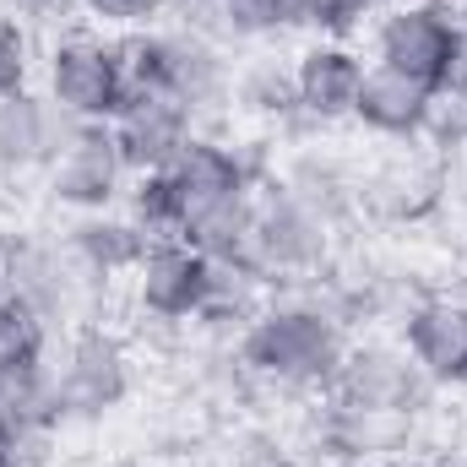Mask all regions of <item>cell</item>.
I'll return each mask as SVG.
<instances>
[{"label": "cell", "instance_id": "cell-21", "mask_svg": "<svg viewBox=\"0 0 467 467\" xmlns=\"http://www.w3.org/2000/svg\"><path fill=\"white\" fill-rule=\"evenodd\" d=\"M125 218L147 239H180V218H185V202H180V185L169 169H152V174H130L125 185Z\"/></svg>", "mask_w": 467, "mask_h": 467}, {"label": "cell", "instance_id": "cell-7", "mask_svg": "<svg viewBox=\"0 0 467 467\" xmlns=\"http://www.w3.org/2000/svg\"><path fill=\"white\" fill-rule=\"evenodd\" d=\"M130 185V163L109 125H77L49 163V191L71 213H109Z\"/></svg>", "mask_w": 467, "mask_h": 467}, {"label": "cell", "instance_id": "cell-25", "mask_svg": "<svg viewBox=\"0 0 467 467\" xmlns=\"http://www.w3.org/2000/svg\"><path fill=\"white\" fill-rule=\"evenodd\" d=\"M27 82H33V38L22 22L0 16V99L27 93Z\"/></svg>", "mask_w": 467, "mask_h": 467}, {"label": "cell", "instance_id": "cell-20", "mask_svg": "<svg viewBox=\"0 0 467 467\" xmlns=\"http://www.w3.org/2000/svg\"><path fill=\"white\" fill-rule=\"evenodd\" d=\"M397 435H402L397 413H364V408H343V402H327V413H321V451L332 462H369L386 446H397Z\"/></svg>", "mask_w": 467, "mask_h": 467}, {"label": "cell", "instance_id": "cell-19", "mask_svg": "<svg viewBox=\"0 0 467 467\" xmlns=\"http://www.w3.org/2000/svg\"><path fill=\"white\" fill-rule=\"evenodd\" d=\"M174 185H180V202H202V196H223V191H250V163L244 152H234L213 136H196L174 163H169Z\"/></svg>", "mask_w": 467, "mask_h": 467}, {"label": "cell", "instance_id": "cell-18", "mask_svg": "<svg viewBox=\"0 0 467 467\" xmlns=\"http://www.w3.org/2000/svg\"><path fill=\"white\" fill-rule=\"evenodd\" d=\"M180 27L213 38V44H255L283 33L277 0H180Z\"/></svg>", "mask_w": 467, "mask_h": 467}, {"label": "cell", "instance_id": "cell-1", "mask_svg": "<svg viewBox=\"0 0 467 467\" xmlns=\"http://www.w3.org/2000/svg\"><path fill=\"white\" fill-rule=\"evenodd\" d=\"M239 364L261 380V386H283V391H327L343 353H348V327L332 305L316 299H277L261 305L244 327H239Z\"/></svg>", "mask_w": 467, "mask_h": 467}, {"label": "cell", "instance_id": "cell-11", "mask_svg": "<svg viewBox=\"0 0 467 467\" xmlns=\"http://www.w3.org/2000/svg\"><path fill=\"white\" fill-rule=\"evenodd\" d=\"M109 130H115L130 174H152V169H169L196 141V115L185 104H174L169 93L130 88L125 104H119V115L109 119Z\"/></svg>", "mask_w": 467, "mask_h": 467}, {"label": "cell", "instance_id": "cell-3", "mask_svg": "<svg viewBox=\"0 0 467 467\" xmlns=\"http://www.w3.org/2000/svg\"><path fill=\"white\" fill-rule=\"evenodd\" d=\"M375 66L413 77L419 88H446L467 66L462 22L441 0H397L375 16Z\"/></svg>", "mask_w": 467, "mask_h": 467}, {"label": "cell", "instance_id": "cell-8", "mask_svg": "<svg viewBox=\"0 0 467 467\" xmlns=\"http://www.w3.org/2000/svg\"><path fill=\"white\" fill-rule=\"evenodd\" d=\"M424 386H430V380L413 369L408 353L386 348V343H348L343 364H337V375H332V386H327V397L343 402V408L397 413V419H408L413 402L424 397Z\"/></svg>", "mask_w": 467, "mask_h": 467}, {"label": "cell", "instance_id": "cell-33", "mask_svg": "<svg viewBox=\"0 0 467 467\" xmlns=\"http://www.w3.org/2000/svg\"><path fill=\"white\" fill-rule=\"evenodd\" d=\"M462 310H467V305H462Z\"/></svg>", "mask_w": 467, "mask_h": 467}, {"label": "cell", "instance_id": "cell-26", "mask_svg": "<svg viewBox=\"0 0 467 467\" xmlns=\"http://www.w3.org/2000/svg\"><path fill=\"white\" fill-rule=\"evenodd\" d=\"M229 467H299V462H294V451H288L277 435L250 430V435H239V441H234Z\"/></svg>", "mask_w": 467, "mask_h": 467}, {"label": "cell", "instance_id": "cell-12", "mask_svg": "<svg viewBox=\"0 0 467 467\" xmlns=\"http://www.w3.org/2000/svg\"><path fill=\"white\" fill-rule=\"evenodd\" d=\"M402 353L430 386L467 380V310L451 299H419L402 310Z\"/></svg>", "mask_w": 467, "mask_h": 467}, {"label": "cell", "instance_id": "cell-27", "mask_svg": "<svg viewBox=\"0 0 467 467\" xmlns=\"http://www.w3.org/2000/svg\"><path fill=\"white\" fill-rule=\"evenodd\" d=\"M180 0H88L93 16L104 22H119V27H152L158 16H169Z\"/></svg>", "mask_w": 467, "mask_h": 467}, {"label": "cell", "instance_id": "cell-14", "mask_svg": "<svg viewBox=\"0 0 467 467\" xmlns=\"http://www.w3.org/2000/svg\"><path fill=\"white\" fill-rule=\"evenodd\" d=\"M71 130H77V119H66L49 99H38V93L0 99V174L49 169L60 158V147H66Z\"/></svg>", "mask_w": 467, "mask_h": 467}, {"label": "cell", "instance_id": "cell-17", "mask_svg": "<svg viewBox=\"0 0 467 467\" xmlns=\"http://www.w3.org/2000/svg\"><path fill=\"white\" fill-rule=\"evenodd\" d=\"M147 234L136 229L125 213H77V223L66 229V255L77 261V272L88 277H115L136 272L147 255Z\"/></svg>", "mask_w": 467, "mask_h": 467}, {"label": "cell", "instance_id": "cell-4", "mask_svg": "<svg viewBox=\"0 0 467 467\" xmlns=\"http://www.w3.org/2000/svg\"><path fill=\"white\" fill-rule=\"evenodd\" d=\"M44 99L77 125H109L130 93V66H125V49L109 38H93V33H71L49 49V66H44Z\"/></svg>", "mask_w": 467, "mask_h": 467}, {"label": "cell", "instance_id": "cell-15", "mask_svg": "<svg viewBox=\"0 0 467 467\" xmlns=\"http://www.w3.org/2000/svg\"><path fill=\"white\" fill-rule=\"evenodd\" d=\"M180 239L191 250H202L207 261H239V266H250V244H255V191H223V196L185 202Z\"/></svg>", "mask_w": 467, "mask_h": 467}, {"label": "cell", "instance_id": "cell-30", "mask_svg": "<svg viewBox=\"0 0 467 467\" xmlns=\"http://www.w3.org/2000/svg\"><path fill=\"white\" fill-rule=\"evenodd\" d=\"M0 467H16V462H11V446H5V435H0Z\"/></svg>", "mask_w": 467, "mask_h": 467}, {"label": "cell", "instance_id": "cell-16", "mask_svg": "<svg viewBox=\"0 0 467 467\" xmlns=\"http://www.w3.org/2000/svg\"><path fill=\"white\" fill-rule=\"evenodd\" d=\"M430 88H419L413 77L402 71H386V66H369L364 71V88H358V104H353V119L375 136H391V141H413L424 136L430 125Z\"/></svg>", "mask_w": 467, "mask_h": 467}, {"label": "cell", "instance_id": "cell-28", "mask_svg": "<svg viewBox=\"0 0 467 467\" xmlns=\"http://www.w3.org/2000/svg\"><path fill=\"white\" fill-rule=\"evenodd\" d=\"M386 11V0H332V16H327V27L321 33H332V38H343L348 44L353 33L364 27V22H375Z\"/></svg>", "mask_w": 467, "mask_h": 467}, {"label": "cell", "instance_id": "cell-10", "mask_svg": "<svg viewBox=\"0 0 467 467\" xmlns=\"http://www.w3.org/2000/svg\"><path fill=\"white\" fill-rule=\"evenodd\" d=\"M0 283L49 327L71 321V310H77V261L66 255V244H49L38 234L0 239Z\"/></svg>", "mask_w": 467, "mask_h": 467}, {"label": "cell", "instance_id": "cell-9", "mask_svg": "<svg viewBox=\"0 0 467 467\" xmlns=\"http://www.w3.org/2000/svg\"><path fill=\"white\" fill-rule=\"evenodd\" d=\"M130 277H136V305L152 321H202L213 294V261L185 239H152Z\"/></svg>", "mask_w": 467, "mask_h": 467}, {"label": "cell", "instance_id": "cell-2", "mask_svg": "<svg viewBox=\"0 0 467 467\" xmlns=\"http://www.w3.org/2000/svg\"><path fill=\"white\" fill-rule=\"evenodd\" d=\"M130 66V88L169 93L191 115H207L234 99V71L223 60V44L191 33V27H147L119 44Z\"/></svg>", "mask_w": 467, "mask_h": 467}, {"label": "cell", "instance_id": "cell-6", "mask_svg": "<svg viewBox=\"0 0 467 467\" xmlns=\"http://www.w3.org/2000/svg\"><path fill=\"white\" fill-rule=\"evenodd\" d=\"M332 255V218H321L310 202H299L288 185H272L266 196H255V244H250V266L272 283V277H310L321 272Z\"/></svg>", "mask_w": 467, "mask_h": 467}, {"label": "cell", "instance_id": "cell-13", "mask_svg": "<svg viewBox=\"0 0 467 467\" xmlns=\"http://www.w3.org/2000/svg\"><path fill=\"white\" fill-rule=\"evenodd\" d=\"M364 71H369V66L353 55L343 38L310 44V49L294 60V99H299V115L316 119V125L353 119L358 88H364Z\"/></svg>", "mask_w": 467, "mask_h": 467}, {"label": "cell", "instance_id": "cell-23", "mask_svg": "<svg viewBox=\"0 0 467 467\" xmlns=\"http://www.w3.org/2000/svg\"><path fill=\"white\" fill-rule=\"evenodd\" d=\"M0 353H11V358H44L49 353V321H38L5 283H0Z\"/></svg>", "mask_w": 467, "mask_h": 467}, {"label": "cell", "instance_id": "cell-5", "mask_svg": "<svg viewBox=\"0 0 467 467\" xmlns=\"http://www.w3.org/2000/svg\"><path fill=\"white\" fill-rule=\"evenodd\" d=\"M49 380H55V413H60V424H71V419H104L130 391V358H125L115 332L82 327V332H71L60 343V358L49 364Z\"/></svg>", "mask_w": 467, "mask_h": 467}, {"label": "cell", "instance_id": "cell-32", "mask_svg": "<svg viewBox=\"0 0 467 467\" xmlns=\"http://www.w3.org/2000/svg\"><path fill=\"white\" fill-rule=\"evenodd\" d=\"M457 22H462V44H467V0H462V11H457Z\"/></svg>", "mask_w": 467, "mask_h": 467}, {"label": "cell", "instance_id": "cell-24", "mask_svg": "<svg viewBox=\"0 0 467 467\" xmlns=\"http://www.w3.org/2000/svg\"><path fill=\"white\" fill-rule=\"evenodd\" d=\"M424 136H435L441 147H467V66L446 82V88H435Z\"/></svg>", "mask_w": 467, "mask_h": 467}, {"label": "cell", "instance_id": "cell-29", "mask_svg": "<svg viewBox=\"0 0 467 467\" xmlns=\"http://www.w3.org/2000/svg\"><path fill=\"white\" fill-rule=\"evenodd\" d=\"M332 0H277V22L283 27H327Z\"/></svg>", "mask_w": 467, "mask_h": 467}, {"label": "cell", "instance_id": "cell-22", "mask_svg": "<svg viewBox=\"0 0 467 467\" xmlns=\"http://www.w3.org/2000/svg\"><path fill=\"white\" fill-rule=\"evenodd\" d=\"M234 99H239L250 115H299V99H294V66L283 71L277 60H250V66L234 77Z\"/></svg>", "mask_w": 467, "mask_h": 467}, {"label": "cell", "instance_id": "cell-31", "mask_svg": "<svg viewBox=\"0 0 467 467\" xmlns=\"http://www.w3.org/2000/svg\"><path fill=\"white\" fill-rule=\"evenodd\" d=\"M316 467H369V462H332V457H327V462H316Z\"/></svg>", "mask_w": 467, "mask_h": 467}]
</instances>
